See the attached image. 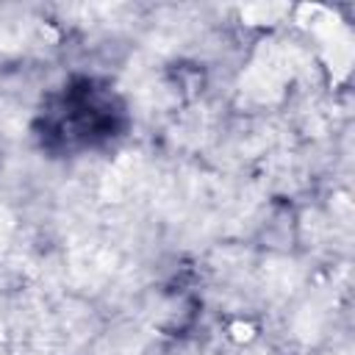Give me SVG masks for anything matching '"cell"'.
<instances>
[{
	"label": "cell",
	"mask_w": 355,
	"mask_h": 355,
	"mask_svg": "<svg viewBox=\"0 0 355 355\" xmlns=\"http://www.w3.org/2000/svg\"><path fill=\"white\" fill-rule=\"evenodd\" d=\"M141 175H144L141 158H139L136 153H125V155L108 169L105 180H103L105 197H111V200H125V197L139 186Z\"/></svg>",
	"instance_id": "6da1fadb"
},
{
	"label": "cell",
	"mask_w": 355,
	"mask_h": 355,
	"mask_svg": "<svg viewBox=\"0 0 355 355\" xmlns=\"http://www.w3.org/2000/svg\"><path fill=\"white\" fill-rule=\"evenodd\" d=\"M277 14H283V6H250V8L244 11V17H247L250 22H269V19L277 17Z\"/></svg>",
	"instance_id": "3957f363"
},
{
	"label": "cell",
	"mask_w": 355,
	"mask_h": 355,
	"mask_svg": "<svg viewBox=\"0 0 355 355\" xmlns=\"http://www.w3.org/2000/svg\"><path fill=\"white\" fill-rule=\"evenodd\" d=\"M72 272H75V277H80V280L103 277V275L108 272V252L100 250V247H86V250L75 252V258H72Z\"/></svg>",
	"instance_id": "7a4b0ae2"
}]
</instances>
